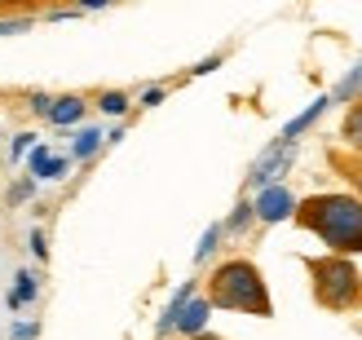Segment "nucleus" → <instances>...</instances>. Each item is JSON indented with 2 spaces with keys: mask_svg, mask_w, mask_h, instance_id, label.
Instances as JSON below:
<instances>
[{
  "mask_svg": "<svg viewBox=\"0 0 362 340\" xmlns=\"http://www.w3.org/2000/svg\"><path fill=\"white\" fill-rule=\"evenodd\" d=\"M300 230L327 247L332 257H362V199L354 190H318L310 199L296 204V217Z\"/></svg>",
  "mask_w": 362,
  "mask_h": 340,
  "instance_id": "f257e3e1",
  "label": "nucleus"
},
{
  "mask_svg": "<svg viewBox=\"0 0 362 340\" xmlns=\"http://www.w3.org/2000/svg\"><path fill=\"white\" fill-rule=\"evenodd\" d=\"M208 300H212V310H230V314H247V318L274 314L265 274L257 270V261H247V257H230L208 274Z\"/></svg>",
  "mask_w": 362,
  "mask_h": 340,
  "instance_id": "f03ea898",
  "label": "nucleus"
},
{
  "mask_svg": "<svg viewBox=\"0 0 362 340\" xmlns=\"http://www.w3.org/2000/svg\"><path fill=\"white\" fill-rule=\"evenodd\" d=\"M310 270V288H314V300L322 310H336V314H349L362 305V270L349 261V257H310L305 261Z\"/></svg>",
  "mask_w": 362,
  "mask_h": 340,
  "instance_id": "7ed1b4c3",
  "label": "nucleus"
},
{
  "mask_svg": "<svg viewBox=\"0 0 362 340\" xmlns=\"http://www.w3.org/2000/svg\"><path fill=\"white\" fill-rule=\"evenodd\" d=\"M31 111L49 119L53 129H71V124H80L88 115V102L80 93H58V98H49V93H31Z\"/></svg>",
  "mask_w": 362,
  "mask_h": 340,
  "instance_id": "20e7f679",
  "label": "nucleus"
},
{
  "mask_svg": "<svg viewBox=\"0 0 362 340\" xmlns=\"http://www.w3.org/2000/svg\"><path fill=\"white\" fill-rule=\"evenodd\" d=\"M292 155H296V146L292 141H269L265 146V155L257 159V164L247 168V186H257V190H265V186H279V177L287 172V164H292Z\"/></svg>",
  "mask_w": 362,
  "mask_h": 340,
  "instance_id": "39448f33",
  "label": "nucleus"
},
{
  "mask_svg": "<svg viewBox=\"0 0 362 340\" xmlns=\"http://www.w3.org/2000/svg\"><path fill=\"white\" fill-rule=\"evenodd\" d=\"M296 204H300V199H296V194L279 182V186L257 190V199H252V212H257V221L279 225V221H292V217H296Z\"/></svg>",
  "mask_w": 362,
  "mask_h": 340,
  "instance_id": "423d86ee",
  "label": "nucleus"
},
{
  "mask_svg": "<svg viewBox=\"0 0 362 340\" xmlns=\"http://www.w3.org/2000/svg\"><path fill=\"white\" fill-rule=\"evenodd\" d=\"M208 318H212V300L194 292L186 305H181L173 332H177V336H186V340H194V336H204V332H208Z\"/></svg>",
  "mask_w": 362,
  "mask_h": 340,
  "instance_id": "0eeeda50",
  "label": "nucleus"
},
{
  "mask_svg": "<svg viewBox=\"0 0 362 340\" xmlns=\"http://www.w3.org/2000/svg\"><path fill=\"white\" fill-rule=\"evenodd\" d=\"M66 164H71V159H66V155H53L49 146H35V151L27 155L31 182H58V177L66 172Z\"/></svg>",
  "mask_w": 362,
  "mask_h": 340,
  "instance_id": "6e6552de",
  "label": "nucleus"
},
{
  "mask_svg": "<svg viewBox=\"0 0 362 340\" xmlns=\"http://www.w3.org/2000/svg\"><path fill=\"white\" fill-rule=\"evenodd\" d=\"M340 146L354 151V155L362 159V98H358V102H349L345 119H340Z\"/></svg>",
  "mask_w": 362,
  "mask_h": 340,
  "instance_id": "1a4fd4ad",
  "label": "nucleus"
},
{
  "mask_svg": "<svg viewBox=\"0 0 362 340\" xmlns=\"http://www.w3.org/2000/svg\"><path fill=\"white\" fill-rule=\"evenodd\" d=\"M327 106H332L327 98H314V106H305V111H300V115H296V119H292V124H287V129H283V141H292V146H296V137H300L305 129H310V124H318Z\"/></svg>",
  "mask_w": 362,
  "mask_h": 340,
  "instance_id": "9d476101",
  "label": "nucleus"
},
{
  "mask_svg": "<svg viewBox=\"0 0 362 340\" xmlns=\"http://www.w3.org/2000/svg\"><path fill=\"white\" fill-rule=\"evenodd\" d=\"M35 292H40V288H35V274L31 270H18L13 274V288H9V310H27L31 300H35Z\"/></svg>",
  "mask_w": 362,
  "mask_h": 340,
  "instance_id": "9b49d317",
  "label": "nucleus"
},
{
  "mask_svg": "<svg viewBox=\"0 0 362 340\" xmlns=\"http://www.w3.org/2000/svg\"><path fill=\"white\" fill-rule=\"evenodd\" d=\"M358 98H362V58L349 66V76L327 93V102H358Z\"/></svg>",
  "mask_w": 362,
  "mask_h": 340,
  "instance_id": "f8f14e48",
  "label": "nucleus"
},
{
  "mask_svg": "<svg viewBox=\"0 0 362 340\" xmlns=\"http://www.w3.org/2000/svg\"><path fill=\"white\" fill-rule=\"evenodd\" d=\"M190 296H194V283H181V288H177V296H173L168 305H164V314H159V336H168V332H173L177 314H181V305H186Z\"/></svg>",
  "mask_w": 362,
  "mask_h": 340,
  "instance_id": "ddd939ff",
  "label": "nucleus"
},
{
  "mask_svg": "<svg viewBox=\"0 0 362 340\" xmlns=\"http://www.w3.org/2000/svg\"><path fill=\"white\" fill-rule=\"evenodd\" d=\"M102 129H80L76 133V146H71V155H76V159H93L98 151H102Z\"/></svg>",
  "mask_w": 362,
  "mask_h": 340,
  "instance_id": "4468645a",
  "label": "nucleus"
},
{
  "mask_svg": "<svg viewBox=\"0 0 362 340\" xmlns=\"http://www.w3.org/2000/svg\"><path fill=\"white\" fill-rule=\"evenodd\" d=\"M252 221H257V212H252V199H243L239 208H234V217H230L221 230H230V235H243V230H247Z\"/></svg>",
  "mask_w": 362,
  "mask_h": 340,
  "instance_id": "2eb2a0df",
  "label": "nucleus"
},
{
  "mask_svg": "<svg viewBox=\"0 0 362 340\" xmlns=\"http://www.w3.org/2000/svg\"><path fill=\"white\" fill-rule=\"evenodd\" d=\"M221 235H226L221 225H208V230H204V239H199V247H194V261H208V257L216 252V239H221Z\"/></svg>",
  "mask_w": 362,
  "mask_h": 340,
  "instance_id": "dca6fc26",
  "label": "nucleus"
},
{
  "mask_svg": "<svg viewBox=\"0 0 362 340\" xmlns=\"http://www.w3.org/2000/svg\"><path fill=\"white\" fill-rule=\"evenodd\" d=\"M98 106H102L106 115H124V111H129V93L111 88V93H102V98H98Z\"/></svg>",
  "mask_w": 362,
  "mask_h": 340,
  "instance_id": "f3484780",
  "label": "nucleus"
},
{
  "mask_svg": "<svg viewBox=\"0 0 362 340\" xmlns=\"http://www.w3.org/2000/svg\"><path fill=\"white\" fill-rule=\"evenodd\" d=\"M35 23V13H9V18H0V35H18V31H31Z\"/></svg>",
  "mask_w": 362,
  "mask_h": 340,
  "instance_id": "a211bd4d",
  "label": "nucleus"
},
{
  "mask_svg": "<svg viewBox=\"0 0 362 340\" xmlns=\"http://www.w3.org/2000/svg\"><path fill=\"white\" fill-rule=\"evenodd\" d=\"M31 151H35V133H18V137H13V146H9L13 159H23V155H31Z\"/></svg>",
  "mask_w": 362,
  "mask_h": 340,
  "instance_id": "6ab92c4d",
  "label": "nucleus"
},
{
  "mask_svg": "<svg viewBox=\"0 0 362 340\" xmlns=\"http://www.w3.org/2000/svg\"><path fill=\"white\" fill-rule=\"evenodd\" d=\"M31 194H35V182H31V177H27V182H18V186H9V204H27Z\"/></svg>",
  "mask_w": 362,
  "mask_h": 340,
  "instance_id": "aec40b11",
  "label": "nucleus"
},
{
  "mask_svg": "<svg viewBox=\"0 0 362 340\" xmlns=\"http://www.w3.org/2000/svg\"><path fill=\"white\" fill-rule=\"evenodd\" d=\"M216 66H221V53H212V58L194 62V66H190V76H208V71H216Z\"/></svg>",
  "mask_w": 362,
  "mask_h": 340,
  "instance_id": "412c9836",
  "label": "nucleus"
},
{
  "mask_svg": "<svg viewBox=\"0 0 362 340\" xmlns=\"http://www.w3.org/2000/svg\"><path fill=\"white\" fill-rule=\"evenodd\" d=\"M159 102H164V88H146V93H141V106H159Z\"/></svg>",
  "mask_w": 362,
  "mask_h": 340,
  "instance_id": "4be33fe9",
  "label": "nucleus"
},
{
  "mask_svg": "<svg viewBox=\"0 0 362 340\" xmlns=\"http://www.w3.org/2000/svg\"><path fill=\"white\" fill-rule=\"evenodd\" d=\"M31 252H35V257H49V247H45V235H40V230H31Z\"/></svg>",
  "mask_w": 362,
  "mask_h": 340,
  "instance_id": "5701e85b",
  "label": "nucleus"
},
{
  "mask_svg": "<svg viewBox=\"0 0 362 340\" xmlns=\"http://www.w3.org/2000/svg\"><path fill=\"white\" fill-rule=\"evenodd\" d=\"M349 182H354V194H358V199H362V159H358V164L349 168Z\"/></svg>",
  "mask_w": 362,
  "mask_h": 340,
  "instance_id": "b1692460",
  "label": "nucleus"
},
{
  "mask_svg": "<svg viewBox=\"0 0 362 340\" xmlns=\"http://www.w3.org/2000/svg\"><path fill=\"white\" fill-rule=\"evenodd\" d=\"M31 336H35V323H23V327L13 323V340H31Z\"/></svg>",
  "mask_w": 362,
  "mask_h": 340,
  "instance_id": "393cba45",
  "label": "nucleus"
},
{
  "mask_svg": "<svg viewBox=\"0 0 362 340\" xmlns=\"http://www.w3.org/2000/svg\"><path fill=\"white\" fill-rule=\"evenodd\" d=\"M194 340H226V336H212V332H204V336H194Z\"/></svg>",
  "mask_w": 362,
  "mask_h": 340,
  "instance_id": "a878e982",
  "label": "nucleus"
}]
</instances>
